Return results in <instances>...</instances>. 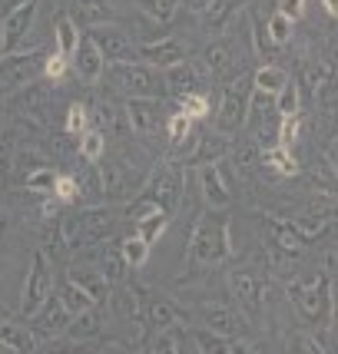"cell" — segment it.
Wrapping results in <instances>:
<instances>
[{
  "label": "cell",
  "mask_w": 338,
  "mask_h": 354,
  "mask_svg": "<svg viewBox=\"0 0 338 354\" xmlns=\"http://www.w3.org/2000/svg\"><path fill=\"white\" fill-rule=\"evenodd\" d=\"M232 255V229L229 218L222 216L219 209L202 212L199 222L189 232V242H186V265H196V268H215Z\"/></svg>",
  "instance_id": "obj_1"
},
{
  "label": "cell",
  "mask_w": 338,
  "mask_h": 354,
  "mask_svg": "<svg viewBox=\"0 0 338 354\" xmlns=\"http://www.w3.org/2000/svg\"><path fill=\"white\" fill-rule=\"evenodd\" d=\"M285 295L292 301L295 315L308 328L335 324V275H332V268L319 272L315 278H305V281H285Z\"/></svg>",
  "instance_id": "obj_2"
},
{
  "label": "cell",
  "mask_w": 338,
  "mask_h": 354,
  "mask_svg": "<svg viewBox=\"0 0 338 354\" xmlns=\"http://www.w3.org/2000/svg\"><path fill=\"white\" fill-rule=\"evenodd\" d=\"M139 196L156 202V209H163L166 216H176L179 205H183V196H186V169L183 162H159L150 179L143 183Z\"/></svg>",
  "instance_id": "obj_3"
},
{
  "label": "cell",
  "mask_w": 338,
  "mask_h": 354,
  "mask_svg": "<svg viewBox=\"0 0 338 354\" xmlns=\"http://www.w3.org/2000/svg\"><path fill=\"white\" fill-rule=\"evenodd\" d=\"M109 80H116V86L123 96H166L163 86V70H156L143 60H126V63H107Z\"/></svg>",
  "instance_id": "obj_4"
},
{
  "label": "cell",
  "mask_w": 338,
  "mask_h": 354,
  "mask_svg": "<svg viewBox=\"0 0 338 354\" xmlns=\"http://www.w3.org/2000/svg\"><path fill=\"white\" fill-rule=\"evenodd\" d=\"M249 96H252V73H239L226 83L222 100H219V116H215V129L219 133H239L246 126V109H249Z\"/></svg>",
  "instance_id": "obj_5"
},
{
  "label": "cell",
  "mask_w": 338,
  "mask_h": 354,
  "mask_svg": "<svg viewBox=\"0 0 338 354\" xmlns=\"http://www.w3.org/2000/svg\"><path fill=\"white\" fill-rule=\"evenodd\" d=\"M53 292V265L44 248H37L30 259V272L24 278V292H20V315L30 318L33 311L46 301V295Z\"/></svg>",
  "instance_id": "obj_6"
},
{
  "label": "cell",
  "mask_w": 338,
  "mask_h": 354,
  "mask_svg": "<svg viewBox=\"0 0 338 354\" xmlns=\"http://www.w3.org/2000/svg\"><path fill=\"white\" fill-rule=\"evenodd\" d=\"M226 285H229V295L232 301H235V308L242 311V318L246 322H259L262 315V298H265V285H262V278L252 272V268H232L229 275H226Z\"/></svg>",
  "instance_id": "obj_7"
},
{
  "label": "cell",
  "mask_w": 338,
  "mask_h": 354,
  "mask_svg": "<svg viewBox=\"0 0 338 354\" xmlns=\"http://www.w3.org/2000/svg\"><path fill=\"white\" fill-rule=\"evenodd\" d=\"M126 120L139 136H156L166 126V103L163 96H126Z\"/></svg>",
  "instance_id": "obj_8"
},
{
  "label": "cell",
  "mask_w": 338,
  "mask_h": 354,
  "mask_svg": "<svg viewBox=\"0 0 338 354\" xmlns=\"http://www.w3.org/2000/svg\"><path fill=\"white\" fill-rule=\"evenodd\" d=\"M66 60H70V70H73L87 86H96L100 80L107 77V60H103V53L96 50L90 33H80L77 46H73V53H70Z\"/></svg>",
  "instance_id": "obj_9"
},
{
  "label": "cell",
  "mask_w": 338,
  "mask_h": 354,
  "mask_svg": "<svg viewBox=\"0 0 338 354\" xmlns=\"http://www.w3.org/2000/svg\"><path fill=\"white\" fill-rule=\"evenodd\" d=\"M93 37V44L96 50L103 53V60L107 63H126V60H136V46L130 40V33L123 27H113V20L109 24H100V27H93L87 30Z\"/></svg>",
  "instance_id": "obj_10"
},
{
  "label": "cell",
  "mask_w": 338,
  "mask_h": 354,
  "mask_svg": "<svg viewBox=\"0 0 338 354\" xmlns=\"http://www.w3.org/2000/svg\"><path fill=\"white\" fill-rule=\"evenodd\" d=\"M70 318H73V315L63 308V301L57 295L50 292L44 305L30 315V331L40 338V344H44V341H50V338H60L63 331H66V324H70Z\"/></svg>",
  "instance_id": "obj_11"
},
{
  "label": "cell",
  "mask_w": 338,
  "mask_h": 354,
  "mask_svg": "<svg viewBox=\"0 0 338 354\" xmlns=\"http://www.w3.org/2000/svg\"><path fill=\"white\" fill-rule=\"evenodd\" d=\"M37 10H40V0H30V3H24V7H17V10L0 17V27H3V53L24 50V40H27L33 30Z\"/></svg>",
  "instance_id": "obj_12"
},
{
  "label": "cell",
  "mask_w": 338,
  "mask_h": 354,
  "mask_svg": "<svg viewBox=\"0 0 338 354\" xmlns=\"http://www.w3.org/2000/svg\"><path fill=\"white\" fill-rule=\"evenodd\" d=\"M199 192H202V202H206V209H219V212H226L232 202V189H229V179H226V172L219 162H202L199 166Z\"/></svg>",
  "instance_id": "obj_13"
},
{
  "label": "cell",
  "mask_w": 338,
  "mask_h": 354,
  "mask_svg": "<svg viewBox=\"0 0 338 354\" xmlns=\"http://www.w3.org/2000/svg\"><path fill=\"white\" fill-rule=\"evenodd\" d=\"M136 60L150 63L156 70H166L172 63L189 60V46H186L179 37H159V40H150V44L136 46Z\"/></svg>",
  "instance_id": "obj_14"
},
{
  "label": "cell",
  "mask_w": 338,
  "mask_h": 354,
  "mask_svg": "<svg viewBox=\"0 0 338 354\" xmlns=\"http://www.w3.org/2000/svg\"><path fill=\"white\" fill-rule=\"evenodd\" d=\"M206 70H202V63H172L163 70V86H166L169 96H183V93H193V90H202V83H206Z\"/></svg>",
  "instance_id": "obj_15"
},
{
  "label": "cell",
  "mask_w": 338,
  "mask_h": 354,
  "mask_svg": "<svg viewBox=\"0 0 338 354\" xmlns=\"http://www.w3.org/2000/svg\"><path fill=\"white\" fill-rule=\"evenodd\" d=\"M199 318H202V328H209L215 335H226V338L242 335V328H246L242 311L232 308V305H202Z\"/></svg>",
  "instance_id": "obj_16"
},
{
  "label": "cell",
  "mask_w": 338,
  "mask_h": 354,
  "mask_svg": "<svg viewBox=\"0 0 338 354\" xmlns=\"http://www.w3.org/2000/svg\"><path fill=\"white\" fill-rule=\"evenodd\" d=\"M63 14L70 17L80 30L83 27L93 30V27L113 20V0H66V10Z\"/></svg>",
  "instance_id": "obj_17"
},
{
  "label": "cell",
  "mask_w": 338,
  "mask_h": 354,
  "mask_svg": "<svg viewBox=\"0 0 338 354\" xmlns=\"http://www.w3.org/2000/svg\"><path fill=\"white\" fill-rule=\"evenodd\" d=\"M146 351L153 354H183L193 348V341H189V328L186 324H172V328H156L153 338L139 341Z\"/></svg>",
  "instance_id": "obj_18"
},
{
  "label": "cell",
  "mask_w": 338,
  "mask_h": 354,
  "mask_svg": "<svg viewBox=\"0 0 338 354\" xmlns=\"http://www.w3.org/2000/svg\"><path fill=\"white\" fill-rule=\"evenodd\" d=\"M265 229H269V242H272L269 248H276V252H285V255H295V259H299V255L305 252V242H302V235L295 232L292 222L265 216Z\"/></svg>",
  "instance_id": "obj_19"
},
{
  "label": "cell",
  "mask_w": 338,
  "mask_h": 354,
  "mask_svg": "<svg viewBox=\"0 0 338 354\" xmlns=\"http://www.w3.org/2000/svg\"><path fill=\"white\" fill-rule=\"evenodd\" d=\"M226 153H229V136H226V133H219V129H213V133L196 136L193 153H189V162H193V166H202V162H219Z\"/></svg>",
  "instance_id": "obj_20"
},
{
  "label": "cell",
  "mask_w": 338,
  "mask_h": 354,
  "mask_svg": "<svg viewBox=\"0 0 338 354\" xmlns=\"http://www.w3.org/2000/svg\"><path fill=\"white\" fill-rule=\"evenodd\" d=\"M246 0H209V7L199 14V24L206 33H213V37H219V33L229 27V20L235 17V10L242 7Z\"/></svg>",
  "instance_id": "obj_21"
},
{
  "label": "cell",
  "mask_w": 338,
  "mask_h": 354,
  "mask_svg": "<svg viewBox=\"0 0 338 354\" xmlns=\"http://www.w3.org/2000/svg\"><path fill=\"white\" fill-rule=\"evenodd\" d=\"M40 348V338L33 335L30 328L17 322H0V351H20V354H30Z\"/></svg>",
  "instance_id": "obj_22"
},
{
  "label": "cell",
  "mask_w": 338,
  "mask_h": 354,
  "mask_svg": "<svg viewBox=\"0 0 338 354\" xmlns=\"http://www.w3.org/2000/svg\"><path fill=\"white\" fill-rule=\"evenodd\" d=\"M146 324L153 331L156 328H172V324H189V315L176 301H169V298H153L146 305Z\"/></svg>",
  "instance_id": "obj_23"
},
{
  "label": "cell",
  "mask_w": 338,
  "mask_h": 354,
  "mask_svg": "<svg viewBox=\"0 0 338 354\" xmlns=\"http://www.w3.org/2000/svg\"><path fill=\"white\" fill-rule=\"evenodd\" d=\"M259 159L265 169H276L278 176H285V179H292L299 176V159L292 156V149H285V146H269V149H259Z\"/></svg>",
  "instance_id": "obj_24"
},
{
  "label": "cell",
  "mask_w": 338,
  "mask_h": 354,
  "mask_svg": "<svg viewBox=\"0 0 338 354\" xmlns=\"http://www.w3.org/2000/svg\"><path fill=\"white\" fill-rule=\"evenodd\" d=\"M57 298L63 301V308L70 311V315H80V311H87V308H93V305H96V298H93L83 285H77L70 275L60 281V292H57Z\"/></svg>",
  "instance_id": "obj_25"
},
{
  "label": "cell",
  "mask_w": 338,
  "mask_h": 354,
  "mask_svg": "<svg viewBox=\"0 0 338 354\" xmlns=\"http://www.w3.org/2000/svg\"><path fill=\"white\" fill-rule=\"evenodd\" d=\"M189 341H193V351H202V354L235 351V338L215 335V331H209V328H189Z\"/></svg>",
  "instance_id": "obj_26"
},
{
  "label": "cell",
  "mask_w": 338,
  "mask_h": 354,
  "mask_svg": "<svg viewBox=\"0 0 338 354\" xmlns=\"http://www.w3.org/2000/svg\"><path fill=\"white\" fill-rule=\"evenodd\" d=\"M289 70L285 66H278V63H265V66H259L256 73H252V90H262V93H272L276 96L285 83H289Z\"/></svg>",
  "instance_id": "obj_27"
},
{
  "label": "cell",
  "mask_w": 338,
  "mask_h": 354,
  "mask_svg": "<svg viewBox=\"0 0 338 354\" xmlns=\"http://www.w3.org/2000/svg\"><path fill=\"white\" fill-rule=\"evenodd\" d=\"M202 70H206V77H222L226 70L232 66V50L229 44H222V40H215L202 50Z\"/></svg>",
  "instance_id": "obj_28"
},
{
  "label": "cell",
  "mask_w": 338,
  "mask_h": 354,
  "mask_svg": "<svg viewBox=\"0 0 338 354\" xmlns=\"http://www.w3.org/2000/svg\"><path fill=\"white\" fill-rule=\"evenodd\" d=\"M163 133H166V142L172 146V149H183L186 142L193 139V120L186 116L183 109L166 113V126H163Z\"/></svg>",
  "instance_id": "obj_29"
},
{
  "label": "cell",
  "mask_w": 338,
  "mask_h": 354,
  "mask_svg": "<svg viewBox=\"0 0 338 354\" xmlns=\"http://www.w3.org/2000/svg\"><path fill=\"white\" fill-rule=\"evenodd\" d=\"M169 222H172V216H166L163 209H156V212H150L146 218H139L136 222V235L146 242V245L153 248L163 235H166V229H169Z\"/></svg>",
  "instance_id": "obj_30"
},
{
  "label": "cell",
  "mask_w": 338,
  "mask_h": 354,
  "mask_svg": "<svg viewBox=\"0 0 338 354\" xmlns=\"http://www.w3.org/2000/svg\"><path fill=\"white\" fill-rule=\"evenodd\" d=\"M249 30H252V46H256V53H259V57H265L269 63H276V57L285 50V46H278L276 40L269 37L265 24H262L256 14H249Z\"/></svg>",
  "instance_id": "obj_31"
},
{
  "label": "cell",
  "mask_w": 338,
  "mask_h": 354,
  "mask_svg": "<svg viewBox=\"0 0 338 354\" xmlns=\"http://www.w3.org/2000/svg\"><path fill=\"white\" fill-rule=\"evenodd\" d=\"M80 27L70 20L66 14H57V20H53V44H57V50H60L63 57H70L73 53V46H77L80 40Z\"/></svg>",
  "instance_id": "obj_32"
},
{
  "label": "cell",
  "mask_w": 338,
  "mask_h": 354,
  "mask_svg": "<svg viewBox=\"0 0 338 354\" xmlns=\"http://www.w3.org/2000/svg\"><path fill=\"white\" fill-rule=\"evenodd\" d=\"M120 259L126 262V268L133 272V268H143L146 265V259H150V245L139 239L136 232L133 235H126L123 242H120Z\"/></svg>",
  "instance_id": "obj_33"
},
{
  "label": "cell",
  "mask_w": 338,
  "mask_h": 354,
  "mask_svg": "<svg viewBox=\"0 0 338 354\" xmlns=\"http://www.w3.org/2000/svg\"><path fill=\"white\" fill-rule=\"evenodd\" d=\"M90 116H93V109L87 106V103H80V100L77 103H70V109H66V123H63V133H66V136H73V139H80L93 126Z\"/></svg>",
  "instance_id": "obj_34"
},
{
  "label": "cell",
  "mask_w": 338,
  "mask_h": 354,
  "mask_svg": "<svg viewBox=\"0 0 338 354\" xmlns=\"http://www.w3.org/2000/svg\"><path fill=\"white\" fill-rule=\"evenodd\" d=\"M136 3L153 24H169V20H176L179 7H183V0H136Z\"/></svg>",
  "instance_id": "obj_35"
},
{
  "label": "cell",
  "mask_w": 338,
  "mask_h": 354,
  "mask_svg": "<svg viewBox=\"0 0 338 354\" xmlns=\"http://www.w3.org/2000/svg\"><path fill=\"white\" fill-rule=\"evenodd\" d=\"M295 225V232L302 235V242H315V239H322L325 232L332 229V212L328 216H302V218H295L292 222Z\"/></svg>",
  "instance_id": "obj_36"
},
{
  "label": "cell",
  "mask_w": 338,
  "mask_h": 354,
  "mask_svg": "<svg viewBox=\"0 0 338 354\" xmlns=\"http://www.w3.org/2000/svg\"><path fill=\"white\" fill-rule=\"evenodd\" d=\"M103 153H107V136H103V129L90 126V129L80 136V156H83V162H100Z\"/></svg>",
  "instance_id": "obj_37"
},
{
  "label": "cell",
  "mask_w": 338,
  "mask_h": 354,
  "mask_svg": "<svg viewBox=\"0 0 338 354\" xmlns=\"http://www.w3.org/2000/svg\"><path fill=\"white\" fill-rule=\"evenodd\" d=\"M176 103H179V109H183L186 116L196 123V120H206L209 116V109H213V103H209V96L202 90H193V93H183V96H176Z\"/></svg>",
  "instance_id": "obj_38"
},
{
  "label": "cell",
  "mask_w": 338,
  "mask_h": 354,
  "mask_svg": "<svg viewBox=\"0 0 338 354\" xmlns=\"http://www.w3.org/2000/svg\"><path fill=\"white\" fill-rule=\"evenodd\" d=\"M126 272H130V268H126V262L120 259V248H116V252L107 248V252L100 255V275H103L107 285H120L126 278Z\"/></svg>",
  "instance_id": "obj_39"
},
{
  "label": "cell",
  "mask_w": 338,
  "mask_h": 354,
  "mask_svg": "<svg viewBox=\"0 0 338 354\" xmlns=\"http://www.w3.org/2000/svg\"><path fill=\"white\" fill-rule=\"evenodd\" d=\"M299 109H302V86L289 80V83L276 93V113L278 116H295Z\"/></svg>",
  "instance_id": "obj_40"
},
{
  "label": "cell",
  "mask_w": 338,
  "mask_h": 354,
  "mask_svg": "<svg viewBox=\"0 0 338 354\" xmlns=\"http://www.w3.org/2000/svg\"><path fill=\"white\" fill-rule=\"evenodd\" d=\"M50 196L57 202H63V205H70V202L80 199V183L73 172H60L57 179H53V189H50Z\"/></svg>",
  "instance_id": "obj_41"
},
{
  "label": "cell",
  "mask_w": 338,
  "mask_h": 354,
  "mask_svg": "<svg viewBox=\"0 0 338 354\" xmlns=\"http://www.w3.org/2000/svg\"><path fill=\"white\" fill-rule=\"evenodd\" d=\"M265 30H269V37H272L278 46H289V40L295 37V24L289 17H282L278 10H272L269 20H265Z\"/></svg>",
  "instance_id": "obj_42"
},
{
  "label": "cell",
  "mask_w": 338,
  "mask_h": 354,
  "mask_svg": "<svg viewBox=\"0 0 338 354\" xmlns=\"http://www.w3.org/2000/svg\"><path fill=\"white\" fill-rule=\"evenodd\" d=\"M299 126H302L299 113H295V116H278V146L292 149L295 139H299Z\"/></svg>",
  "instance_id": "obj_43"
},
{
  "label": "cell",
  "mask_w": 338,
  "mask_h": 354,
  "mask_svg": "<svg viewBox=\"0 0 338 354\" xmlns=\"http://www.w3.org/2000/svg\"><path fill=\"white\" fill-rule=\"evenodd\" d=\"M66 70H70V60H66L60 50H57V53L44 57V70H40V73H44L46 80H53V83H57V80L66 77Z\"/></svg>",
  "instance_id": "obj_44"
},
{
  "label": "cell",
  "mask_w": 338,
  "mask_h": 354,
  "mask_svg": "<svg viewBox=\"0 0 338 354\" xmlns=\"http://www.w3.org/2000/svg\"><path fill=\"white\" fill-rule=\"evenodd\" d=\"M53 179H57V172L50 169V166H44V169H33L30 176H27V189L40 192V196H50V189H53Z\"/></svg>",
  "instance_id": "obj_45"
},
{
  "label": "cell",
  "mask_w": 338,
  "mask_h": 354,
  "mask_svg": "<svg viewBox=\"0 0 338 354\" xmlns=\"http://www.w3.org/2000/svg\"><path fill=\"white\" fill-rule=\"evenodd\" d=\"M276 10L282 17H289L292 24H299L305 17V0H276Z\"/></svg>",
  "instance_id": "obj_46"
},
{
  "label": "cell",
  "mask_w": 338,
  "mask_h": 354,
  "mask_svg": "<svg viewBox=\"0 0 338 354\" xmlns=\"http://www.w3.org/2000/svg\"><path fill=\"white\" fill-rule=\"evenodd\" d=\"M44 166H46V162L40 159V156H33V153H27V156H20V159H17V169L27 172V176H30L33 169H44Z\"/></svg>",
  "instance_id": "obj_47"
},
{
  "label": "cell",
  "mask_w": 338,
  "mask_h": 354,
  "mask_svg": "<svg viewBox=\"0 0 338 354\" xmlns=\"http://www.w3.org/2000/svg\"><path fill=\"white\" fill-rule=\"evenodd\" d=\"M183 3H186V10H189V14H196V17L209 7V0H183Z\"/></svg>",
  "instance_id": "obj_48"
},
{
  "label": "cell",
  "mask_w": 338,
  "mask_h": 354,
  "mask_svg": "<svg viewBox=\"0 0 338 354\" xmlns=\"http://www.w3.org/2000/svg\"><path fill=\"white\" fill-rule=\"evenodd\" d=\"M24 3H30V0H0V17L17 10V7H24Z\"/></svg>",
  "instance_id": "obj_49"
},
{
  "label": "cell",
  "mask_w": 338,
  "mask_h": 354,
  "mask_svg": "<svg viewBox=\"0 0 338 354\" xmlns=\"http://www.w3.org/2000/svg\"><path fill=\"white\" fill-rule=\"evenodd\" d=\"M322 7H325V14L335 20V14H338V0H322Z\"/></svg>",
  "instance_id": "obj_50"
},
{
  "label": "cell",
  "mask_w": 338,
  "mask_h": 354,
  "mask_svg": "<svg viewBox=\"0 0 338 354\" xmlns=\"http://www.w3.org/2000/svg\"><path fill=\"white\" fill-rule=\"evenodd\" d=\"M0 57H3V27H0Z\"/></svg>",
  "instance_id": "obj_51"
},
{
  "label": "cell",
  "mask_w": 338,
  "mask_h": 354,
  "mask_svg": "<svg viewBox=\"0 0 338 354\" xmlns=\"http://www.w3.org/2000/svg\"><path fill=\"white\" fill-rule=\"evenodd\" d=\"M0 109H3V103H0Z\"/></svg>",
  "instance_id": "obj_52"
}]
</instances>
